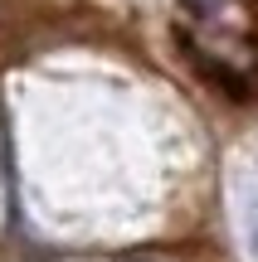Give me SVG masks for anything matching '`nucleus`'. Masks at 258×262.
<instances>
[{"mask_svg": "<svg viewBox=\"0 0 258 262\" xmlns=\"http://www.w3.org/2000/svg\"><path fill=\"white\" fill-rule=\"evenodd\" d=\"M181 5H185V10H190V15H210V10H214V5H220V0H181Z\"/></svg>", "mask_w": 258, "mask_h": 262, "instance_id": "nucleus-3", "label": "nucleus"}, {"mask_svg": "<svg viewBox=\"0 0 258 262\" xmlns=\"http://www.w3.org/2000/svg\"><path fill=\"white\" fill-rule=\"evenodd\" d=\"M195 63H200V73L210 78V83L220 88V93H229V97H249V83H244V78L234 73V68H224L220 58H210V54H195Z\"/></svg>", "mask_w": 258, "mask_h": 262, "instance_id": "nucleus-1", "label": "nucleus"}, {"mask_svg": "<svg viewBox=\"0 0 258 262\" xmlns=\"http://www.w3.org/2000/svg\"><path fill=\"white\" fill-rule=\"evenodd\" d=\"M244 233H249V253L258 262V189H244Z\"/></svg>", "mask_w": 258, "mask_h": 262, "instance_id": "nucleus-2", "label": "nucleus"}]
</instances>
